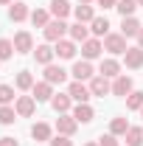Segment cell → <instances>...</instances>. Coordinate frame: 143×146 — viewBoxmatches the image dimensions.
Returning a JSON list of instances; mask_svg holds the SVG:
<instances>
[{"mask_svg": "<svg viewBox=\"0 0 143 146\" xmlns=\"http://www.w3.org/2000/svg\"><path fill=\"white\" fill-rule=\"evenodd\" d=\"M70 25H65V20H51L45 28H42V34H45V39L48 42H59L62 36H65V31H68Z\"/></svg>", "mask_w": 143, "mask_h": 146, "instance_id": "cell-1", "label": "cell"}, {"mask_svg": "<svg viewBox=\"0 0 143 146\" xmlns=\"http://www.w3.org/2000/svg\"><path fill=\"white\" fill-rule=\"evenodd\" d=\"M104 51H109V54H126L129 51L126 36L124 34H107L104 36Z\"/></svg>", "mask_w": 143, "mask_h": 146, "instance_id": "cell-2", "label": "cell"}, {"mask_svg": "<svg viewBox=\"0 0 143 146\" xmlns=\"http://www.w3.org/2000/svg\"><path fill=\"white\" fill-rule=\"evenodd\" d=\"M68 93H70V98H73V101H79V104H87L90 98H93V93H90V87L84 84V82H70Z\"/></svg>", "mask_w": 143, "mask_h": 146, "instance_id": "cell-3", "label": "cell"}, {"mask_svg": "<svg viewBox=\"0 0 143 146\" xmlns=\"http://www.w3.org/2000/svg\"><path fill=\"white\" fill-rule=\"evenodd\" d=\"M90 93H93V96H101V98H104L107 93H112L109 79H107V76H101V73H98V76H93V79H90Z\"/></svg>", "mask_w": 143, "mask_h": 146, "instance_id": "cell-4", "label": "cell"}, {"mask_svg": "<svg viewBox=\"0 0 143 146\" xmlns=\"http://www.w3.org/2000/svg\"><path fill=\"white\" fill-rule=\"evenodd\" d=\"M76 127H79V121H76L73 115H68V112H62V115L56 118V132H59V135H68V138H70L73 132H76Z\"/></svg>", "mask_w": 143, "mask_h": 146, "instance_id": "cell-5", "label": "cell"}, {"mask_svg": "<svg viewBox=\"0 0 143 146\" xmlns=\"http://www.w3.org/2000/svg\"><path fill=\"white\" fill-rule=\"evenodd\" d=\"M14 110H17V115H23V118L34 115V110H36V98H34V96H20L17 101H14Z\"/></svg>", "mask_w": 143, "mask_h": 146, "instance_id": "cell-6", "label": "cell"}, {"mask_svg": "<svg viewBox=\"0 0 143 146\" xmlns=\"http://www.w3.org/2000/svg\"><path fill=\"white\" fill-rule=\"evenodd\" d=\"M68 79V70L59 68V65H45V82L48 84H65Z\"/></svg>", "mask_w": 143, "mask_h": 146, "instance_id": "cell-7", "label": "cell"}, {"mask_svg": "<svg viewBox=\"0 0 143 146\" xmlns=\"http://www.w3.org/2000/svg\"><path fill=\"white\" fill-rule=\"evenodd\" d=\"M14 51H17V54H28V51H34V39H31L28 31H17V36H14Z\"/></svg>", "mask_w": 143, "mask_h": 146, "instance_id": "cell-8", "label": "cell"}, {"mask_svg": "<svg viewBox=\"0 0 143 146\" xmlns=\"http://www.w3.org/2000/svg\"><path fill=\"white\" fill-rule=\"evenodd\" d=\"M31 96H34L36 101H51V98H54V84H48V82H36L34 87H31Z\"/></svg>", "mask_w": 143, "mask_h": 146, "instance_id": "cell-9", "label": "cell"}, {"mask_svg": "<svg viewBox=\"0 0 143 146\" xmlns=\"http://www.w3.org/2000/svg\"><path fill=\"white\" fill-rule=\"evenodd\" d=\"M31 17V11H28V6L25 3H11L9 6V20L11 23H23V20Z\"/></svg>", "mask_w": 143, "mask_h": 146, "instance_id": "cell-10", "label": "cell"}, {"mask_svg": "<svg viewBox=\"0 0 143 146\" xmlns=\"http://www.w3.org/2000/svg\"><path fill=\"white\" fill-rule=\"evenodd\" d=\"M73 104V98H70V93H54V98H51V107L62 115V112H68Z\"/></svg>", "mask_w": 143, "mask_h": 146, "instance_id": "cell-11", "label": "cell"}, {"mask_svg": "<svg viewBox=\"0 0 143 146\" xmlns=\"http://www.w3.org/2000/svg\"><path fill=\"white\" fill-rule=\"evenodd\" d=\"M124 62H126V68H132V70L143 68V48H129L124 54Z\"/></svg>", "mask_w": 143, "mask_h": 146, "instance_id": "cell-12", "label": "cell"}, {"mask_svg": "<svg viewBox=\"0 0 143 146\" xmlns=\"http://www.w3.org/2000/svg\"><path fill=\"white\" fill-rule=\"evenodd\" d=\"M73 76H76V82H87V79H93V65H90L87 59L76 62V65H73Z\"/></svg>", "mask_w": 143, "mask_h": 146, "instance_id": "cell-13", "label": "cell"}, {"mask_svg": "<svg viewBox=\"0 0 143 146\" xmlns=\"http://www.w3.org/2000/svg\"><path fill=\"white\" fill-rule=\"evenodd\" d=\"M54 56H56V48H51V45H36V51H34V59L39 65H51Z\"/></svg>", "mask_w": 143, "mask_h": 146, "instance_id": "cell-14", "label": "cell"}, {"mask_svg": "<svg viewBox=\"0 0 143 146\" xmlns=\"http://www.w3.org/2000/svg\"><path fill=\"white\" fill-rule=\"evenodd\" d=\"M56 56L59 59H73L76 56V42L73 39H59L56 42Z\"/></svg>", "mask_w": 143, "mask_h": 146, "instance_id": "cell-15", "label": "cell"}, {"mask_svg": "<svg viewBox=\"0 0 143 146\" xmlns=\"http://www.w3.org/2000/svg\"><path fill=\"white\" fill-rule=\"evenodd\" d=\"M81 56H84V59H98V56H101V42H98V39H87V42H81Z\"/></svg>", "mask_w": 143, "mask_h": 146, "instance_id": "cell-16", "label": "cell"}, {"mask_svg": "<svg viewBox=\"0 0 143 146\" xmlns=\"http://www.w3.org/2000/svg\"><path fill=\"white\" fill-rule=\"evenodd\" d=\"M112 93H115V96H129V93H132V79L121 73V76L112 82Z\"/></svg>", "mask_w": 143, "mask_h": 146, "instance_id": "cell-17", "label": "cell"}, {"mask_svg": "<svg viewBox=\"0 0 143 146\" xmlns=\"http://www.w3.org/2000/svg\"><path fill=\"white\" fill-rule=\"evenodd\" d=\"M140 28H143V25L135 17H124V20H121V34H124V36H138Z\"/></svg>", "mask_w": 143, "mask_h": 146, "instance_id": "cell-18", "label": "cell"}, {"mask_svg": "<svg viewBox=\"0 0 143 146\" xmlns=\"http://www.w3.org/2000/svg\"><path fill=\"white\" fill-rule=\"evenodd\" d=\"M73 14H76V23H93V20H95L93 6H87V3H79V6L73 9Z\"/></svg>", "mask_w": 143, "mask_h": 146, "instance_id": "cell-19", "label": "cell"}, {"mask_svg": "<svg viewBox=\"0 0 143 146\" xmlns=\"http://www.w3.org/2000/svg\"><path fill=\"white\" fill-rule=\"evenodd\" d=\"M73 36V42H87L90 39V28H87V23H76V25H70L68 28Z\"/></svg>", "mask_w": 143, "mask_h": 146, "instance_id": "cell-20", "label": "cell"}, {"mask_svg": "<svg viewBox=\"0 0 143 146\" xmlns=\"http://www.w3.org/2000/svg\"><path fill=\"white\" fill-rule=\"evenodd\" d=\"M51 14H54L56 20H65L70 14V3H68V0H51Z\"/></svg>", "mask_w": 143, "mask_h": 146, "instance_id": "cell-21", "label": "cell"}, {"mask_svg": "<svg viewBox=\"0 0 143 146\" xmlns=\"http://www.w3.org/2000/svg\"><path fill=\"white\" fill-rule=\"evenodd\" d=\"M93 115H95V112H93L90 104H79V107L73 110V118H76L79 124H90V121H93Z\"/></svg>", "mask_w": 143, "mask_h": 146, "instance_id": "cell-22", "label": "cell"}, {"mask_svg": "<svg viewBox=\"0 0 143 146\" xmlns=\"http://www.w3.org/2000/svg\"><path fill=\"white\" fill-rule=\"evenodd\" d=\"M101 76H107V79H118V76H121V65H118L115 59H104V62H101Z\"/></svg>", "mask_w": 143, "mask_h": 146, "instance_id": "cell-23", "label": "cell"}, {"mask_svg": "<svg viewBox=\"0 0 143 146\" xmlns=\"http://www.w3.org/2000/svg\"><path fill=\"white\" fill-rule=\"evenodd\" d=\"M90 31L95 36H107L109 34V20L107 17H95L93 23H90Z\"/></svg>", "mask_w": 143, "mask_h": 146, "instance_id": "cell-24", "label": "cell"}, {"mask_svg": "<svg viewBox=\"0 0 143 146\" xmlns=\"http://www.w3.org/2000/svg\"><path fill=\"white\" fill-rule=\"evenodd\" d=\"M124 138H126V146H140L143 143V129L140 127H129Z\"/></svg>", "mask_w": 143, "mask_h": 146, "instance_id": "cell-25", "label": "cell"}, {"mask_svg": "<svg viewBox=\"0 0 143 146\" xmlns=\"http://www.w3.org/2000/svg\"><path fill=\"white\" fill-rule=\"evenodd\" d=\"M14 84H17V90H31L36 82H34V76H31L28 70H20V73H17V82H14Z\"/></svg>", "mask_w": 143, "mask_h": 146, "instance_id": "cell-26", "label": "cell"}, {"mask_svg": "<svg viewBox=\"0 0 143 146\" xmlns=\"http://www.w3.org/2000/svg\"><path fill=\"white\" fill-rule=\"evenodd\" d=\"M31 135H34V141H51V127L39 121V124L31 127Z\"/></svg>", "mask_w": 143, "mask_h": 146, "instance_id": "cell-27", "label": "cell"}, {"mask_svg": "<svg viewBox=\"0 0 143 146\" xmlns=\"http://www.w3.org/2000/svg\"><path fill=\"white\" fill-rule=\"evenodd\" d=\"M14 121H17V110L9 107V104H3V107H0V124L9 127V124H14Z\"/></svg>", "mask_w": 143, "mask_h": 146, "instance_id": "cell-28", "label": "cell"}, {"mask_svg": "<svg viewBox=\"0 0 143 146\" xmlns=\"http://www.w3.org/2000/svg\"><path fill=\"white\" fill-rule=\"evenodd\" d=\"M118 11H121V17H132L135 14V9H138V0H118V6H115Z\"/></svg>", "mask_w": 143, "mask_h": 146, "instance_id": "cell-29", "label": "cell"}, {"mask_svg": "<svg viewBox=\"0 0 143 146\" xmlns=\"http://www.w3.org/2000/svg\"><path fill=\"white\" fill-rule=\"evenodd\" d=\"M31 23H34L36 28H45L51 20H48V11L45 9H36V11H31Z\"/></svg>", "mask_w": 143, "mask_h": 146, "instance_id": "cell-30", "label": "cell"}, {"mask_svg": "<svg viewBox=\"0 0 143 146\" xmlns=\"http://www.w3.org/2000/svg\"><path fill=\"white\" fill-rule=\"evenodd\" d=\"M126 107H129V110H140L143 107V93L140 90H132L129 96H126Z\"/></svg>", "mask_w": 143, "mask_h": 146, "instance_id": "cell-31", "label": "cell"}, {"mask_svg": "<svg viewBox=\"0 0 143 146\" xmlns=\"http://www.w3.org/2000/svg\"><path fill=\"white\" fill-rule=\"evenodd\" d=\"M14 54H17V51H14V42H11V39H0V62H3V59H11Z\"/></svg>", "mask_w": 143, "mask_h": 146, "instance_id": "cell-32", "label": "cell"}, {"mask_svg": "<svg viewBox=\"0 0 143 146\" xmlns=\"http://www.w3.org/2000/svg\"><path fill=\"white\" fill-rule=\"evenodd\" d=\"M126 129H129L126 118H112V124H109V132L112 135H126Z\"/></svg>", "mask_w": 143, "mask_h": 146, "instance_id": "cell-33", "label": "cell"}, {"mask_svg": "<svg viewBox=\"0 0 143 146\" xmlns=\"http://www.w3.org/2000/svg\"><path fill=\"white\" fill-rule=\"evenodd\" d=\"M11 101H14V87L0 84V104H11Z\"/></svg>", "mask_w": 143, "mask_h": 146, "instance_id": "cell-34", "label": "cell"}, {"mask_svg": "<svg viewBox=\"0 0 143 146\" xmlns=\"http://www.w3.org/2000/svg\"><path fill=\"white\" fill-rule=\"evenodd\" d=\"M98 146H118V135H112V132L109 135H101L98 138Z\"/></svg>", "mask_w": 143, "mask_h": 146, "instance_id": "cell-35", "label": "cell"}, {"mask_svg": "<svg viewBox=\"0 0 143 146\" xmlns=\"http://www.w3.org/2000/svg\"><path fill=\"white\" fill-rule=\"evenodd\" d=\"M51 146H73V141L68 135H56V138H51Z\"/></svg>", "mask_w": 143, "mask_h": 146, "instance_id": "cell-36", "label": "cell"}, {"mask_svg": "<svg viewBox=\"0 0 143 146\" xmlns=\"http://www.w3.org/2000/svg\"><path fill=\"white\" fill-rule=\"evenodd\" d=\"M98 6H104V9H115L118 6V0H95Z\"/></svg>", "mask_w": 143, "mask_h": 146, "instance_id": "cell-37", "label": "cell"}, {"mask_svg": "<svg viewBox=\"0 0 143 146\" xmlns=\"http://www.w3.org/2000/svg\"><path fill=\"white\" fill-rule=\"evenodd\" d=\"M0 146H20L14 138H0Z\"/></svg>", "mask_w": 143, "mask_h": 146, "instance_id": "cell-38", "label": "cell"}, {"mask_svg": "<svg viewBox=\"0 0 143 146\" xmlns=\"http://www.w3.org/2000/svg\"><path fill=\"white\" fill-rule=\"evenodd\" d=\"M138 48H143V28H140V34H138Z\"/></svg>", "mask_w": 143, "mask_h": 146, "instance_id": "cell-39", "label": "cell"}, {"mask_svg": "<svg viewBox=\"0 0 143 146\" xmlns=\"http://www.w3.org/2000/svg\"><path fill=\"white\" fill-rule=\"evenodd\" d=\"M0 3H3V6H11V3H14V0H0Z\"/></svg>", "mask_w": 143, "mask_h": 146, "instance_id": "cell-40", "label": "cell"}, {"mask_svg": "<svg viewBox=\"0 0 143 146\" xmlns=\"http://www.w3.org/2000/svg\"><path fill=\"white\" fill-rule=\"evenodd\" d=\"M79 3H87V6H90V3H93V0H79Z\"/></svg>", "mask_w": 143, "mask_h": 146, "instance_id": "cell-41", "label": "cell"}, {"mask_svg": "<svg viewBox=\"0 0 143 146\" xmlns=\"http://www.w3.org/2000/svg\"><path fill=\"white\" fill-rule=\"evenodd\" d=\"M84 146H98V143H84Z\"/></svg>", "mask_w": 143, "mask_h": 146, "instance_id": "cell-42", "label": "cell"}, {"mask_svg": "<svg viewBox=\"0 0 143 146\" xmlns=\"http://www.w3.org/2000/svg\"><path fill=\"white\" fill-rule=\"evenodd\" d=\"M138 6H143V0H138Z\"/></svg>", "mask_w": 143, "mask_h": 146, "instance_id": "cell-43", "label": "cell"}, {"mask_svg": "<svg viewBox=\"0 0 143 146\" xmlns=\"http://www.w3.org/2000/svg\"><path fill=\"white\" fill-rule=\"evenodd\" d=\"M140 112H143V107H140Z\"/></svg>", "mask_w": 143, "mask_h": 146, "instance_id": "cell-44", "label": "cell"}]
</instances>
